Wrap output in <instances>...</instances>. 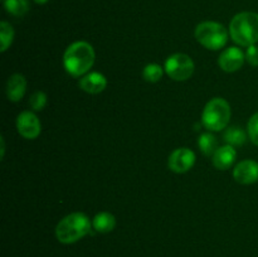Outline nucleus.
I'll use <instances>...</instances> for the list:
<instances>
[{
    "label": "nucleus",
    "instance_id": "1",
    "mask_svg": "<svg viewBox=\"0 0 258 257\" xmlns=\"http://www.w3.org/2000/svg\"><path fill=\"white\" fill-rule=\"evenodd\" d=\"M95 63V50L87 42H75L66 49L63 65L66 71L73 77L87 73Z\"/></svg>",
    "mask_w": 258,
    "mask_h": 257
},
{
    "label": "nucleus",
    "instance_id": "2",
    "mask_svg": "<svg viewBox=\"0 0 258 257\" xmlns=\"http://www.w3.org/2000/svg\"><path fill=\"white\" fill-rule=\"evenodd\" d=\"M91 232V222L86 214L76 213L66 216L55 227V237L60 243L71 244L80 241Z\"/></svg>",
    "mask_w": 258,
    "mask_h": 257
},
{
    "label": "nucleus",
    "instance_id": "3",
    "mask_svg": "<svg viewBox=\"0 0 258 257\" xmlns=\"http://www.w3.org/2000/svg\"><path fill=\"white\" fill-rule=\"evenodd\" d=\"M231 37L237 44L249 47L258 42V14L243 12L237 14L229 24Z\"/></svg>",
    "mask_w": 258,
    "mask_h": 257
},
{
    "label": "nucleus",
    "instance_id": "4",
    "mask_svg": "<svg viewBox=\"0 0 258 257\" xmlns=\"http://www.w3.org/2000/svg\"><path fill=\"white\" fill-rule=\"evenodd\" d=\"M231 118V106L223 98H213L206 105L202 115L203 125L211 131H221L227 127Z\"/></svg>",
    "mask_w": 258,
    "mask_h": 257
},
{
    "label": "nucleus",
    "instance_id": "5",
    "mask_svg": "<svg viewBox=\"0 0 258 257\" xmlns=\"http://www.w3.org/2000/svg\"><path fill=\"white\" fill-rule=\"evenodd\" d=\"M196 38L203 47L211 50H218L226 45L228 33L226 28L217 22H203L197 25Z\"/></svg>",
    "mask_w": 258,
    "mask_h": 257
},
{
    "label": "nucleus",
    "instance_id": "6",
    "mask_svg": "<svg viewBox=\"0 0 258 257\" xmlns=\"http://www.w3.org/2000/svg\"><path fill=\"white\" fill-rule=\"evenodd\" d=\"M165 71L169 77L175 81H185L194 72V62L189 55L176 53L165 60Z\"/></svg>",
    "mask_w": 258,
    "mask_h": 257
},
{
    "label": "nucleus",
    "instance_id": "7",
    "mask_svg": "<svg viewBox=\"0 0 258 257\" xmlns=\"http://www.w3.org/2000/svg\"><path fill=\"white\" fill-rule=\"evenodd\" d=\"M196 163V154L188 148H180L170 154L168 160V166L174 173H186L193 168Z\"/></svg>",
    "mask_w": 258,
    "mask_h": 257
},
{
    "label": "nucleus",
    "instance_id": "8",
    "mask_svg": "<svg viewBox=\"0 0 258 257\" xmlns=\"http://www.w3.org/2000/svg\"><path fill=\"white\" fill-rule=\"evenodd\" d=\"M18 133L25 139H35L40 134V122L30 111H24L17 117Z\"/></svg>",
    "mask_w": 258,
    "mask_h": 257
},
{
    "label": "nucleus",
    "instance_id": "9",
    "mask_svg": "<svg viewBox=\"0 0 258 257\" xmlns=\"http://www.w3.org/2000/svg\"><path fill=\"white\" fill-rule=\"evenodd\" d=\"M244 54L239 48L229 47L219 55V67L226 72H236L243 66Z\"/></svg>",
    "mask_w": 258,
    "mask_h": 257
},
{
    "label": "nucleus",
    "instance_id": "10",
    "mask_svg": "<svg viewBox=\"0 0 258 257\" xmlns=\"http://www.w3.org/2000/svg\"><path fill=\"white\" fill-rule=\"evenodd\" d=\"M233 176L238 183L252 184L258 180V163L254 160H243L234 168Z\"/></svg>",
    "mask_w": 258,
    "mask_h": 257
},
{
    "label": "nucleus",
    "instance_id": "11",
    "mask_svg": "<svg viewBox=\"0 0 258 257\" xmlns=\"http://www.w3.org/2000/svg\"><path fill=\"white\" fill-rule=\"evenodd\" d=\"M78 85H80L81 90H83L85 92L91 93V95H97L105 90L106 86H107V80L101 73L91 72L83 76Z\"/></svg>",
    "mask_w": 258,
    "mask_h": 257
},
{
    "label": "nucleus",
    "instance_id": "12",
    "mask_svg": "<svg viewBox=\"0 0 258 257\" xmlns=\"http://www.w3.org/2000/svg\"><path fill=\"white\" fill-rule=\"evenodd\" d=\"M25 90H27V81L23 75L15 73L8 80L7 83V96L13 102H18L24 96Z\"/></svg>",
    "mask_w": 258,
    "mask_h": 257
},
{
    "label": "nucleus",
    "instance_id": "13",
    "mask_svg": "<svg viewBox=\"0 0 258 257\" xmlns=\"http://www.w3.org/2000/svg\"><path fill=\"white\" fill-rule=\"evenodd\" d=\"M237 153L232 145L222 146L217 149L213 155V164L218 170H227L233 165Z\"/></svg>",
    "mask_w": 258,
    "mask_h": 257
},
{
    "label": "nucleus",
    "instance_id": "14",
    "mask_svg": "<svg viewBox=\"0 0 258 257\" xmlns=\"http://www.w3.org/2000/svg\"><path fill=\"white\" fill-rule=\"evenodd\" d=\"M115 226V216L108 212H101V213L96 214L92 221V227L95 228V231L100 232V233H108V232L113 231Z\"/></svg>",
    "mask_w": 258,
    "mask_h": 257
},
{
    "label": "nucleus",
    "instance_id": "15",
    "mask_svg": "<svg viewBox=\"0 0 258 257\" xmlns=\"http://www.w3.org/2000/svg\"><path fill=\"white\" fill-rule=\"evenodd\" d=\"M198 145L202 153L207 156H213L218 149V141L217 138L211 133L202 134L198 139Z\"/></svg>",
    "mask_w": 258,
    "mask_h": 257
},
{
    "label": "nucleus",
    "instance_id": "16",
    "mask_svg": "<svg viewBox=\"0 0 258 257\" xmlns=\"http://www.w3.org/2000/svg\"><path fill=\"white\" fill-rule=\"evenodd\" d=\"M247 134L244 133L243 128L238 127V126H232V127L227 128L224 133V141L228 145L232 146H241L246 143Z\"/></svg>",
    "mask_w": 258,
    "mask_h": 257
},
{
    "label": "nucleus",
    "instance_id": "17",
    "mask_svg": "<svg viewBox=\"0 0 258 257\" xmlns=\"http://www.w3.org/2000/svg\"><path fill=\"white\" fill-rule=\"evenodd\" d=\"M4 7L9 14L23 17L29 10V3L28 0H4Z\"/></svg>",
    "mask_w": 258,
    "mask_h": 257
},
{
    "label": "nucleus",
    "instance_id": "18",
    "mask_svg": "<svg viewBox=\"0 0 258 257\" xmlns=\"http://www.w3.org/2000/svg\"><path fill=\"white\" fill-rule=\"evenodd\" d=\"M13 38H14V30L13 27L8 22H2L0 24V40H2V48L0 50L5 52L12 44Z\"/></svg>",
    "mask_w": 258,
    "mask_h": 257
},
{
    "label": "nucleus",
    "instance_id": "19",
    "mask_svg": "<svg viewBox=\"0 0 258 257\" xmlns=\"http://www.w3.org/2000/svg\"><path fill=\"white\" fill-rule=\"evenodd\" d=\"M143 76L145 78V81L155 83L158 81H160L161 77H163V68L159 65H156V63H150V65H148L144 68Z\"/></svg>",
    "mask_w": 258,
    "mask_h": 257
},
{
    "label": "nucleus",
    "instance_id": "20",
    "mask_svg": "<svg viewBox=\"0 0 258 257\" xmlns=\"http://www.w3.org/2000/svg\"><path fill=\"white\" fill-rule=\"evenodd\" d=\"M29 105L34 111H42L47 105V95L42 91H37L30 96Z\"/></svg>",
    "mask_w": 258,
    "mask_h": 257
},
{
    "label": "nucleus",
    "instance_id": "21",
    "mask_svg": "<svg viewBox=\"0 0 258 257\" xmlns=\"http://www.w3.org/2000/svg\"><path fill=\"white\" fill-rule=\"evenodd\" d=\"M247 131H248V136L252 143L258 146V112L249 118Z\"/></svg>",
    "mask_w": 258,
    "mask_h": 257
},
{
    "label": "nucleus",
    "instance_id": "22",
    "mask_svg": "<svg viewBox=\"0 0 258 257\" xmlns=\"http://www.w3.org/2000/svg\"><path fill=\"white\" fill-rule=\"evenodd\" d=\"M246 59L253 67H258V45L253 44L247 48Z\"/></svg>",
    "mask_w": 258,
    "mask_h": 257
},
{
    "label": "nucleus",
    "instance_id": "23",
    "mask_svg": "<svg viewBox=\"0 0 258 257\" xmlns=\"http://www.w3.org/2000/svg\"><path fill=\"white\" fill-rule=\"evenodd\" d=\"M0 143H2V158H4V151H5V143L4 139H0Z\"/></svg>",
    "mask_w": 258,
    "mask_h": 257
},
{
    "label": "nucleus",
    "instance_id": "24",
    "mask_svg": "<svg viewBox=\"0 0 258 257\" xmlns=\"http://www.w3.org/2000/svg\"><path fill=\"white\" fill-rule=\"evenodd\" d=\"M35 3H37V4H45V3L48 2V0H34Z\"/></svg>",
    "mask_w": 258,
    "mask_h": 257
}]
</instances>
